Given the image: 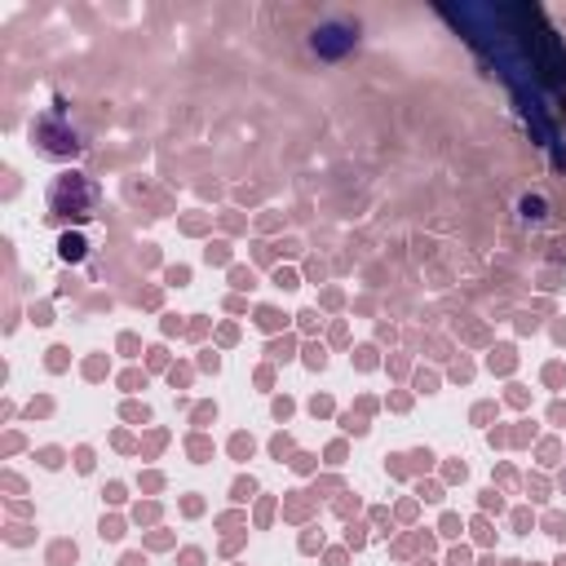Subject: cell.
I'll return each instance as SVG.
<instances>
[{
    "mask_svg": "<svg viewBox=\"0 0 566 566\" xmlns=\"http://www.w3.org/2000/svg\"><path fill=\"white\" fill-rule=\"evenodd\" d=\"M354 44H358V27H354V22H345V18L318 22V27H314V35H310V49H314L318 57H327V62L345 57Z\"/></svg>",
    "mask_w": 566,
    "mask_h": 566,
    "instance_id": "3957f363",
    "label": "cell"
},
{
    "mask_svg": "<svg viewBox=\"0 0 566 566\" xmlns=\"http://www.w3.org/2000/svg\"><path fill=\"white\" fill-rule=\"evenodd\" d=\"M97 203H102V190L84 172H62L49 186V212L57 221H93L97 217Z\"/></svg>",
    "mask_w": 566,
    "mask_h": 566,
    "instance_id": "6da1fadb",
    "label": "cell"
},
{
    "mask_svg": "<svg viewBox=\"0 0 566 566\" xmlns=\"http://www.w3.org/2000/svg\"><path fill=\"white\" fill-rule=\"evenodd\" d=\"M31 142H40V150H44V155H57V159L84 150L80 128L66 119V111H49V115H40V119L31 124Z\"/></svg>",
    "mask_w": 566,
    "mask_h": 566,
    "instance_id": "7a4b0ae2",
    "label": "cell"
},
{
    "mask_svg": "<svg viewBox=\"0 0 566 566\" xmlns=\"http://www.w3.org/2000/svg\"><path fill=\"white\" fill-rule=\"evenodd\" d=\"M84 256H88V243L80 234H66L62 239V261H84Z\"/></svg>",
    "mask_w": 566,
    "mask_h": 566,
    "instance_id": "277c9868",
    "label": "cell"
}]
</instances>
